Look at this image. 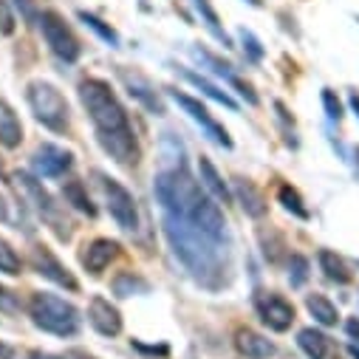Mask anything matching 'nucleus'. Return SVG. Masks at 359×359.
Segmentation results:
<instances>
[{
  "label": "nucleus",
  "instance_id": "obj_1",
  "mask_svg": "<svg viewBox=\"0 0 359 359\" xmlns=\"http://www.w3.org/2000/svg\"><path fill=\"white\" fill-rule=\"evenodd\" d=\"M164 235H167L175 257L182 260L198 280L207 278V275H218L221 272L218 241H212L204 232H198L182 215H170V212L164 215Z\"/></svg>",
  "mask_w": 359,
  "mask_h": 359
},
{
  "label": "nucleus",
  "instance_id": "obj_2",
  "mask_svg": "<svg viewBox=\"0 0 359 359\" xmlns=\"http://www.w3.org/2000/svg\"><path fill=\"white\" fill-rule=\"evenodd\" d=\"M79 100H82L88 116H91V122L97 125L100 142L133 133V128L128 122V114L119 105V100L114 97L108 82H102V79H85V82H79Z\"/></svg>",
  "mask_w": 359,
  "mask_h": 359
},
{
  "label": "nucleus",
  "instance_id": "obj_3",
  "mask_svg": "<svg viewBox=\"0 0 359 359\" xmlns=\"http://www.w3.org/2000/svg\"><path fill=\"white\" fill-rule=\"evenodd\" d=\"M204 184H198L196 178L187 172V167L182 164L178 170H167V172H158L156 182H153V193L158 198V204L164 207V212L170 215H187L193 210V204L204 196L201 193Z\"/></svg>",
  "mask_w": 359,
  "mask_h": 359
},
{
  "label": "nucleus",
  "instance_id": "obj_4",
  "mask_svg": "<svg viewBox=\"0 0 359 359\" xmlns=\"http://www.w3.org/2000/svg\"><path fill=\"white\" fill-rule=\"evenodd\" d=\"M29 314L34 320L37 328H43L46 334H54V337H74L79 331V311L48 294V292H34L32 300H29Z\"/></svg>",
  "mask_w": 359,
  "mask_h": 359
},
{
  "label": "nucleus",
  "instance_id": "obj_5",
  "mask_svg": "<svg viewBox=\"0 0 359 359\" xmlns=\"http://www.w3.org/2000/svg\"><path fill=\"white\" fill-rule=\"evenodd\" d=\"M26 100H29L37 122H43L48 130L62 133L68 128V102L62 100V94L57 91L51 82H43V79L29 82Z\"/></svg>",
  "mask_w": 359,
  "mask_h": 359
},
{
  "label": "nucleus",
  "instance_id": "obj_6",
  "mask_svg": "<svg viewBox=\"0 0 359 359\" xmlns=\"http://www.w3.org/2000/svg\"><path fill=\"white\" fill-rule=\"evenodd\" d=\"M37 23H40V29H43V37H46L48 48H51L60 60H65V62L79 60L82 46H79L76 34L71 32V26L65 23V18H62L60 12L48 9V12H43V15H40V20H37Z\"/></svg>",
  "mask_w": 359,
  "mask_h": 359
},
{
  "label": "nucleus",
  "instance_id": "obj_7",
  "mask_svg": "<svg viewBox=\"0 0 359 359\" xmlns=\"http://www.w3.org/2000/svg\"><path fill=\"white\" fill-rule=\"evenodd\" d=\"M102 193H105V201H108V210H111L114 221L122 229L133 232L139 226V212H136L133 196L116 182V178H108V175H102Z\"/></svg>",
  "mask_w": 359,
  "mask_h": 359
},
{
  "label": "nucleus",
  "instance_id": "obj_8",
  "mask_svg": "<svg viewBox=\"0 0 359 359\" xmlns=\"http://www.w3.org/2000/svg\"><path fill=\"white\" fill-rule=\"evenodd\" d=\"M29 260H32V266H34V272L43 275L46 280H51V283H57V286H62V289H68V292H79V283L74 280V275L54 257V252H51L48 246H43V243L32 246Z\"/></svg>",
  "mask_w": 359,
  "mask_h": 359
},
{
  "label": "nucleus",
  "instance_id": "obj_9",
  "mask_svg": "<svg viewBox=\"0 0 359 359\" xmlns=\"http://www.w3.org/2000/svg\"><path fill=\"white\" fill-rule=\"evenodd\" d=\"M184 221H190L198 232H204V235L212 238V241H221L224 232H226V221H224L221 207H218L212 198H207V196H201V198L193 204V210L184 215Z\"/></svg>",
  "mask_w": 359,
  "mask_h": 359
},
{
  "label": "nucleus",
  "instance_id": "obj_10",
  "mask_svg": "<svg viewBox=\"0 0 359 359\" xmlns=\"http://www.w3.org/2000/svg\"><path fill=\"white\" fill-rule=\"evenodd\" d=\"M255 306L260 311V320L269 328H272V331L283 334V331L292 328V323H294V306L289 300H283L280 294H257Z\"/></svg>",
  "mask_w": 359,
  "mask_h": 359
},
{
  "label": "nucleus",
  "instance_id": "obj_11",
  "mask_svg": "<svg viewBox=\"0 0 359 359\" xmlns=\"http://www.w3.org/2000/svg\"><path fill=\"white\" fill-rule=\"evenodd\" d=\"M119 79L125 82V88H128V94L139 102V105H144L150 114H156V116H161L164 114V105H161V100H158V94H156V88L139 74V71H130V68H119Z\"/></svg>",
  "mask_w": 359,
  "mask_h": 359
},
{
  "label": "nucleus",
  "instance_id": "obj_12",
  "mask_svg": "<svg viewBox=\"0 0 359 359\" xmlns=\"http://www.w3.org/2000/svg\"><path fill=\"white\" fill-rule=\"evenodd\" d=\"M170 97H172L178 105H182V108H184V111H187V114H190L196 122H201V128H204V130H207V133H210V136H212L218 144L232 147L229 133H226V130H224V128H221V125H218V122L210 116V111H207V108H204L198 100H193V97H187V94H182V91H170Z\"/></svg>",
  "mask_w": 359,
  "mask_h": 359
},
{
  "label": "nucleus",
  "instance_id": "obj_13",
  "mask_svg": "<svg viewBox=\"0 0 359 359\" xmlns=\"http://www.w3.org/2000/svg\"><path fill=\"white\" fill-rule=\"evenodd\" d=\"M88 323H91L102 337H116L122 334V314L116 306H111V300L105 297H94L88 306Z\"/></svg>",
  "mask_w": 359,
  "mask_h": 359
},
{
  "label": "nucleus",
  "instance_id": "obj_14",
  "mask_svg": "<svg viewBox=\"0 0 359 359\" xmlns=\"http://www.w3.org/2000/svg\"><path fill=\"white\" fill-rule=\"evenodd\" d=\"M119 255V243L116 241H108V238H97L94 243L85 246V255H82V266L88 269L91 275H102L105 269L111 266V260Z\"/></svg>",
  "mask_w": 359,
  "mask_h": 359
},
{
  "label": "nucleus",
  "instance_id": "obj_15",
  "mask_svg": "<svg viewBox=\"0 0 359 359\" xmlns=\"http://www.w3.org/2000/svg\"><path fill=\"white\" fill-rule=\"evenodd\" d=\"M71 164H74V158H71V153L68 150H62V147H57V144H43L37 153H34V167H37V172H43V175H65V170H71Z\"/></svg>",
  "mask_w": 359,
  "mask_h": 359
},
{
  "label": "nucleus",
  "instance_id": "obj_16",
  "mask_svg": "<svg viewBox=\"0 0 359 359\" xmlns=\"http://www.w3.org/2000/svg\"><path fill=\"white\" fill-rule=\"evenodd\" d=\"M235 348L246 359H269V356H275V342H269L266 337H260L252 328H238L235 331Z\"/></svg>",
  "mask_w": 359,
  "mask_h": 359
},
{
  "label": "nucleus",
  "instance_id": "obj_17",
  "mask_svg": "<svg viewBox=\"0 0 359 359\" xmlns=\"http://www.w3.org/2000/svg\"><path fill=\"white\" fill-rule=\"evenodd\" d=\"M20 142H23V125L12 111V105L0 100V144L6 150H15L20 147Z\"/></svg>",
  "mask_w": 359,
  "mask_h": 359
},
{
  "label": "nucleus",
  "instance_id": "obj_18",
  "mask_svg": "<svg viewBox=\"0 0 359 359\" xmlns=\"http://www.w3.org/2000/svg\"><path fill=\"white\" fill-rule=\"evenodd\" d=\"M235 198L241 201V207H243V212L249 218H263L266 210H269L263 196H260V190L252 182H246V178H235Z\"/></svg>",
  "mask_w": 359,
  "mask_h": 359
},
{
  "label": "nucleus",
  "instance_id": "obj_19",
  "mask_svg": "<svg viewBox=\"0 0 359 359\" xmlns=\"http://www.w3.org/2000/svg\"><path fill=\"white\" fill-rule=\"evenodd\" d=\"M198 175H201V184L218 198V201H224V204H229L232 201V193H229V187H226V182L218 175V170H215V164L210 161V158H198Z\"/></svg>",
  "mask_w": 359,
  "mask_h": 359
},
{
  "label": "nucleus",
  "instance_id": "obj_20",
  "mask_svg": "<svg viewBox=\"0 0 359 359\" xmlns=\"http://www.w3.org/2000/svg\"><path fill=\"white\" fill-rule=\"evenodd\" d=\"M18 182H20V187L34 198V204H37V210L48 218V221H54L57 224V207H54V201H51V196L37 184V178L34 175H29V172H20L18 175Z\"/></svg>",
  "mask_w": 359,
  "mask_h": 359
},
{
  "label": "nucleus",
  "instance_id": "obj_21",
  "mask_svg": "<svg viewBox=\"0 0 359 359\" xmlns=\"http://www.w3.org/2000/svg\"><path fill=\"white\" fill-rule=\"evenodd\" d=\"M320 269L325 272V278H328V280H334V283H339V286H348V283H351V272H348L345 260H342V257H337V255H334V252H328V249H323V252H320Z\"/></svg>",
  "mask_w": 359,
  "mask_h": 359
},
{
  "label": "nucleus",
  "instance_id": "obj_22",
  "mask_svg": "<svg viewBox=\"0 0 359 359\" xmlns=\"http://www.w3.org/2000/svg\"><path fill=\"white\" fill-rule=\"evenodd\" d=\"M297 345H300L311 359H325V353H328V337H325L323 331H317V328H303V331L297 334Z\"/></svg>",
  "mask_w": 359,
  "mask_h": 359
},
{
  "label": "nucleus",
  "instance_id": "obj_23",
  "mask_svg": "<svg viewBox=\"0 0 359 359\" xmlns=\"http://www.w3.org/2000/svg\"><path fill=\"white\" fill-rule=\"evenodd\" d=\"M306 306H309L311 317H314L320 325H325V328H328V325H337L339 314H337V306H334L328 297H323V294H309Z\"/></svg>",
  "mask_w": 359,
  "mask_h": 359
},
{
  "label": "nucleus",
  "instance_id": "obj_24",
  "mask_svg": "<svg viewBox=\"0 0 359 359\" xmlns=\"http://www.w3.org/2000/svg\"><path fill=\"white\" fill-rule=\"evenodd\" d=\"M62 193H65V201H68V204H74L79 212L91 215V218L97 215V207L91 204V198H88V193H85V184H82V182H76V178H74V182H68V184H65V190H62Z\"/></svg>",
  "mask_w": 359,
  "mask_h": 359
},
{
  "label": "nucleus",
  "instance_id": "obj_25",
  "mask_svg": "<svg viewBox=\"0 0 359 359\" xmlns=\"http://www.w3.org/2000/svg\"><path fill=\"white\" fill-rule=\"evenodd\" d=\"M182 76H184V79H190L196 88H201V91H204L207 97H212L215 102H221V105H226V108H238V105H235V100H232L226 91H221V88H215L210 79H204V76H198V74H193V71H182Z\"/></svg>",
  "mask_w": 359,
  "mask_h": 359
},
{
  "label": "nucleus",
  "instance_id": "obj_26",
  "mask_svg": "<svg viewBox=\"0 0 359 359\" xmlns=\"http://www.w3.org/2000/svg\"><path fill=\"white\" fill-rule=\"evenodd\" d=\"M20 269H23V263H20L18 252L12 249L9 241L0 238V272L4 275H20Z\"/></svg>",
  "mask_w": 359,
  "mask_h": 359
},
{
  "label": "nucleus",
  "instance_id": "obj_27",
  "mask_svg": "<svg viewBox=\"0 0 359 359\" xmlns=\"http://www.w3.org/2000/svg\"><path fill=\"white\" fill-rule=\"evenodd\" d=\"M278 198H280V204H283L289 212H294L297 218H309V210L303 207V198H300V193H297L294 187L283 184V187L278 190Z\"/></svg>",
  "mask_w": 359,
  "mask_h": 359
},
{
  "label": "nucleus",
  "instance_id": "obj_28",
  "mask_svg": "<svg viewBox=\"0 0 359 359\" xmlns=\"http://www.w3.org/2000/svg\"><path fill=\"white\" fill-rule=\"evenodd\" d=\"M114 292H116L119 297H130L133 292H147V283H144L142 278H133L130 272H125V275H119V278L114 280Z\"/></svg>",
  "mask_w": 359,
  "mask_h": 359
},
{
  "label": "nucleus",
  "instance_id": "obj_29",
  "mask_svg": "<svg viewBox=\"0 0 359 359\" xmlns=\"http://www.w3.org/2000/svg\"><path fill=\"white\" fill-rule=\"evenodd\" d=\"M79 20H82L85 26H91V29H94V32H97V34H100L102 40H108L111 46H116V43H119L116 32H114L111 26H105V23H102L100 18H94V15H88V12H79Z\"/></svg>",
  "mask_w": 359,
  "mask_h": 359
},
{
  "label": "nucleus",
  "instance_id": "obj_30",
  "mask_svg": "<svg viewBox=\"0 0 359 359\" xmlns=\"http://www.w3.org/2000/svg\"><path fill=\"white\" fill-rule=\"evenodd\" d=\"M289 278H292V286H303L306 280H309V260L303 257V255H292V260H289Z\"/></svg>",
  "mask_w": 359,
  "mask_h": 359
},
{
  "label": "nucleus",
  "instance_id": "obj_31",
  "mask_svg": "<svg viewBox=\"0 0 359 359\" xmlns=\"http://www.w3.org/2000/svg\"><path fill=\"white\" fill-rule=\"evenodd\" d=\"M323 105H325L328 119H334V122H339V119H342V102L337 100V94L331 91V88H325V91H323Z\"/></svg>",
  "mask_w": 359,
  "mask_h": 359
},
{
  "label": "nucleus",
  "instance_id": "obj_32",
  "mask_svg": "<svg viewBox=\"0 0 359 359\" xmlns=\"http://www.w3.org/2000/svg\"><path fill=\"white\" fill-rule=\"evenodd\" d=\"M0 34H15V15L9 9V0H0Z\"/></svg>",
  "mask_w": 359,
  "mask_h": 359
},
{
  "label": "nucleus",
  "instance_id": "obj_33",
  "mask_svg": "<svg viewBox=\"0 0 359 359\" xmlns=\"http://www.w3.org/2000/svg\"><path fill=\"white\" fill-rule=\"evenodd\" d=\"M193 6L201 12V18L207 20V26L212 29V32H218V15L212 12V6H210V0H193Z\"/></svg>",
  "mask_w": 359,
  "mask_h": 359
},
{
  "label": "nucleus",
  "instance_id": "obj_34",
  "mask_svg": "<svg viewBox=\"0 0 359 359\" xmlns=\"http://www.w3.org/2000/svg\"><path fill=\"white\" fill-rule=\"evenodd\" d=\"M241 40H243V48L249 51V57H252V60H260V57H263V48H260V43L255 40V34H252V32H241Z\"/></svg>",
  "mask_w": 359,
  "mask_h": 359
},
{
  "label": "nucleus",
  "instance_id": "obj_35",
  "mask_svg": "<svg viewBox=\"0 0 359 359\" xmlns=\"http://www.w3.org/2000/svg\"><path fill=\"white\" fill-rule=\"evenodd\" d=\"M15 6L20 9V15H23L29 23H37V20H40V12H37V6H34V0H15Z\"/></svg>",
  "mask_w": 359,
  "mask_h": 359
},
{
  "label": "nucleus",
  "instance_id": "obj_36",
  "mask_svg": "<svg viewBox=\"0 0 359 359\" xmlns=\"http://www.w3.org/2000/svg\"><path fill=\"white\" fill-rule=\"evenodd\" d=\"M226 79H229V82H232V85L238 88V91H241V97H243V100H246L249 105H257V94L252 91V88H249V85H243V82H241V79H238L235 74H226Z\"/></svg>",
  "mask_w": 359,
  "mask_h": 359
},
{
  "label": "nucleus",
  "instance_id": "obj_37",
  "mask_svg": "<svg viewBox=\"0 0 359 359\" xmlns=\"http://www.w3.org/2000/svg\"><path fill=\"white\" fill-rule=\"evenodd\" d=\"M0 311H18V300L9 289L0 286Z\"/></svg>",
  "mask_w": 359,
  "mask_h": 359
},
{
  "label": "nucleus",
  "instance_id": "obj_38",
  "mask_svg": "<svg viewBox=\"0 0 359 359\" xmlns=\"http://www.w3.org/2000/svg\"><path fill=\"white\" fill-rule=\"evenodd\" d=\"M345 331H348V337H351V339H356V342H359V317H351V320L345 323Z\"/></svg>",
  "mask_w": 359,
  "mask_h": 359
},
{
  "label": "nucleus",
  "instance_id": "obj_39",
  "mask_svg": "<svg viewBox=\"0 0 359 359\" xmlns=\"http://www.w3.org/2000/svg\"><path fill=\"white\" fill-rule=\"evenodd\" d=\"M29 359H65V356H57V353H46V351H32Z\"/></svg>",
  "mask_w": 359,
  "mask_h": 359
},
{
  "label": "nucleus",
  "instance_id": "obj_40",
  "mask_svg": "<svg viewBox=\"0 0 359 359\" xmlns=\"http://www.w3.org/2000/svg\"><path fill=\"white\" fill-rule=\"evenodd\" d=\"M0 221H9V210H6V201L0 198Z\"/></svg>",
  "mask_w": 359,
  "mask_h": 359
},
{
  "label": "nucleus",
  "instance_id": "obj_41",
  "mask_svg": "<svg viewBox=\"0 0 359 359\" xmlns=\"http://www.w3.org/2000/svg\"><path fill=\"white\" fill-rule=\"evenodd\" d=\"M351 108H353V111H356V116H359V94H356V91L351 94Z\"/></svg>",
  "mask_w": 359,
  "mask_h": 359
},
{
  "label": "nucleus",
  "instance_id": "obj_42",
  "mask_svg": "<svg viewBox=\"0 0 359 359\" xmlns=\"http://www.w3.org/2000/svg\"><path fill=\"white\" fill-rule=\"evenodd\" d=\"M348 353H351L353 359H359V345H351V348H348Z\"/></svg>",
  "mask_w": 359,
  "mask_h": 359
},
{
  "label": "nucleus",
  "instance_id": "obj_43",
  "mask_svg": "<svg viewBox=\"0 0 359 359\" xmlns=\"http://www.w3.org/2000/svg\"><path fill=\"white\" fill-rule=\"evenodd\" d=\"M249 4H255V6H260V0H249Z\"/></svg>",
  "mask_w": 359,
  "mask_h": 359
}]
</instances>
